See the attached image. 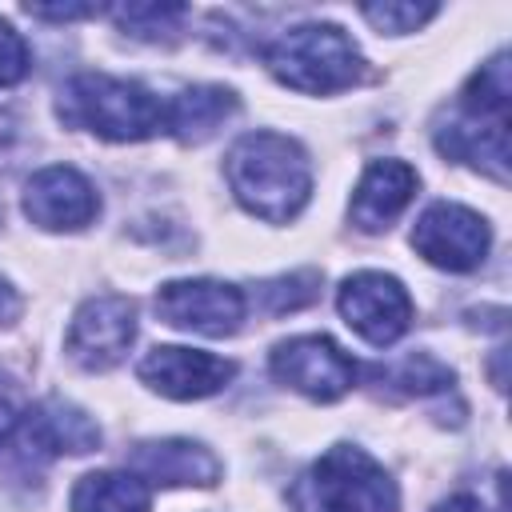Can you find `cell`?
Instances as JSON below:
<instances>
[{
    "label": "cell",
    "mask_w": 512,
    "mask_h": 512,
    "mask_svg": "<svg viewBox=\"0 0 512 512\" xmlns=\"http://www.w3.org/2000/svg\"><path fill=\"white\" fill-rule=\"evenodd\" d=\"M228 188L244 212L288 224L312 196V168L304 148L280 132H248L228 152Z\"/></svg>",
    "instance_id": "1"
},
{
    "label": "cell",
    "mask_w": 512,
    "mask_h": 512,
    "mask_svg": "<svg viewBox=\"0 0 512 512\" xmlns=\"http://www.w3.org/2000/svg\"><path fill=\"white\" fill-rule=\"evenodd\" d=\"M60 120L100 140H148L164 128V104L136 80H120L108 72H80L60 92Z\"/></svg>",
    "instance_id": "2"
},
{
    "label": "cell",
    "mask_w": 512,
    "mask_h": 512,
    "mask_svg": "<svg viewBox=\"0 0 512 512\" xmlns=\"http://www.w3.org/2000/svg\"><path fill=\"white\" fill-rule=\"evenodd\" d=\"M264 64L284 88H296L308 96L352 88L364 72L360 48L336 24H300L280 32L264 48Z\"/></svg>",
    "instance_id": "3"
},
{
    "label": "cell",
    "mask_w": 512,
    "mask_h": 512,
    "mask_svg": "<svg viewBox=\"0 0 512 512\" xmlns=\"http://www.w3.org/2000/svg\"><path fill=\"white\" fill-rule=\"evenodd\" d=\"M308 488L324 512H400V492L392 476L356 444L328 448L312 464Z\"/></svg>",
    "instance_id": "4"
},
{
    "label": "cell",
    "mask_w": 512,
    "mask_h": 512,
    "mask_svg": "<svg viewBox=\"0 0 512 512\" xmlns=\"http://www.w3.org/2000/svg\"><path fill=\"white\" fill-rule=\"evenodd\" d=\"M268 368L284 388L316 404H332L356 384V364L332 336H292L272 348Z\"/></svg>",
    "instance_id": "5"
},
{
    "label": "cell",
    "mask_w": 512,
    "mask_h": 512,
    "mask_svg": "<svg viewBox=\"0 0 512 512\" xmlns=\"http://www.w3.org/2000/svg\"><path fill=\"white\" fill-rule=\"evenodd\" d=\"M488 244H492V232H488V220L464 204H452V200H436L420 212L416 228H412V248L444 268V272H472L484 264L488 256Z\"/></svg>",
    "instance_id": "6"
},
{
    "label": "cell",
    "mask_w": 512,
    "mask_h": 512,
    "mask_svg": "<svg viewBox=\"0 0 512 512\" xmlns=\"http://www.w3.org/2000/svg\"><path fill=\"white\" fill-rule=\"evenodd\" d=\"M336 308H340L344 324L360 340H368L376 348L396 344L412 324V296L388 272H356V276H348L340 284Z\"/></svg>",
    "instance_id": "7"
},
{
    "label": "cell",
    "mask_w": 512,
    "mask_h": 512,
    "mask_svg": "<svg viewBox=\"0 0 512 512\" xmlns=\"http://www.w3.org/2000/svg\"><path fill=\"white\" fill-rule=\"evenodd\" d=\"M136 340V304L128 296H92L76 308L64 348L84 372L116 368Z\"/></svg>",
    "instance_id": "8"
},
{
    "label": "cell",
    "mask_w": 512,
    "mask_h": 512,
    "mask_svg": "<svg viewBox=\"0 0 512 512\" xmlns=\"http://www.w3.org/2000/svg\"><path fill=\"white\" fill-rule=\"evenodd\" d=\"M156 316L180 332L232 336L244 320V292L224 280H172L156 292Z\"/></svg>",
    "instance_id": "9"
},
{
    "label": "cell",
    "mask_w": 512,
    "mask_h": 512,
    "mask_svg": "<svg viewBox=\"0 0 512 512\" xmlns=\"http://www.w3.org/2000/svg\"><path fill=\"white\" fill-rule=\"evenodd\" d=\"M136 372L152 392H160L168 400H204L236 376V364L224 360V356L200 352V348L160 344V348L144 352Z\"/></svg>",
    "instance_id": "10"
},
{
    "label": "cell",
    "mask_w": 512,
    "mask_h": 512,
    "mask_svg": "<svg viewBox=\"0 0 512 512\" xmlns=\"http://www.w3.org/2000/svg\"><path fill=\"white\" fill-rule=\"evenodd\" d=\"M100 212L96 188L68 164L40 168L24 184V216L48 232H76Z\"/></svg>",
    "instance_id": "11"
},
{
    "label": "cell",
    "mask_w": 512,
    "mask_h": 512,
    "mask_svg": "<svg viewBox=\"0 0 512 512\" xmlns=\"http://www.w3.org/2000/svg\"><path fill=\"white\" fill-rule=\"evenodd\" d=\"M12 444L24 448V456H40V460L64 456V452L84 456L100 444V428L84 408L52 396V400H44V404H36L32 412L20 416V428H16Z\"/></svg>",
    "instance_id": "12"
},
{
    "label": "cell",
    "mask_w": 512,
    "mask_h": 512,
    "mask_svg": "<svg viewBox=\"0 0 512 512\" xmlns=\"http://www.w3.org/2000/svg\"><path fill=\"white\" fill-rule=\"evenodd\" d=\"M140 480L160 488H208L220 480V460L196 440H144L128 452Z\"/></svg>",
    "instance_id": "13"
},
{
    "label": "cell",
    "mask_w": 512,
    "mask_h": 512,
    "mask_svg": "<svg viewBox=\"0 0 512 512\" xmlns=\"http://www.w3.org/2000/svg\"><path fill=\"white\" fill-rule=\"evenodd\" d=\"M416 172L404 164V160H372L352 192V224L360 232H384L412 200L416 192Z\"/></svg>",
    "instance_id": "14"
},
{
    "label": "cell",
    "mask_w": 512,
    "mask_h": 512,
    "mask_svg": "<svg viewBox=\"0 0 512 512\" xmlns=\"http://www.w3.org/2000/svg\"><path fill=\"white\" fill-rule=\"evenodd\" d=\"M436 148L448 160H464L492 180H508V124L504 120H480V116H460L448 128L436 132Z\"/></svg>",
    "instance_id": "15"
},
{
    "label": "cell",
    "mask_w": 512,
    "mask_h": 512,
    "mask_svg": "<svg viewBox=\"0 0 512 512\" xmlns=\"http://www.w3.org/2000/svg\"><path fill=\"white\" fill-rule=\"evenodd\" d=\"M232 112H236V96L228 88H220V84H196V88H184L180 96H172L164 104V128L176 140H184V144H200Z\"/></svg>",
    "instance_id": "16"
},
{
    "label": "cell",
    "mask_w": 512,
    "mask_h": 512,
    "mask_svg": "<svg viewBox=\"0 0 512 512\" xmlns=\"http://www.w3.org/2000/svg\"><path fill=\"white\" fill-rule=\"evenodd\" d=\"M72 512H148L152 496L136 472H88L72 488Z\"/></svg>",
    "instance_id": "17"
},
{
    "label": "cell",
    "mask_w": 512,
    "mask_h": 512,
    "mask_svg": "<svg viewBox=\"0 0 512 512\" xmlns=\"http://www.w3.org/2000/svg\"><path fill=\"white\" fill-rule=\"evenodd\" d=\"M508 52H496L464 88V112L480 120H504L508 124Z\"/></svg>",
    "instance_id": "18"
},
{
    "label": "cell",
    "mask_w": 512,
    "mask_h": 512,
    "mask_svg": "<svg viewBox=\"0 0 512 512\" xmlns=\"http://www.w3.org/2000/svg\"><path fill=\"white\" fill-rule=\"evenodd\" d=\"M384 380L396 388V392H404V396H428V392H444V388H452V372L436 360V356H404L396 368H388L384 372Z\"/></svg>",
    "instance_id": "19"
},
{
    "label": "cell",
    "mask_w": 512,
    "mask_h": 512,
    "mask_svg": "<svg viewBox=\"0 0 512 512\" xmlns=\"http://www.w3.org/2000/svg\"><path fill=\"white\" fill-rule=\"evenodd\" d=\"M112 16L124 32L144 36V40H160V36L176 32V24L188 16V8L184 4H128V8H116Z\"/></svg>",
    "instance_id": "20"
},
{
    "label": "cell",
    "mask_w": 512,
    "mask_h": 512,
    "mask_svg": "<svg viewBox=\"0 0 512 512\" xmlns=\"http://www.w3.org/2000/svg\"><path fill=\"white\" fill-rule=\"evenodd\" d=\"M316 296H320V272H312V268L260 284V300H264L268 312H296V308L312 304Z\"/></svg>",
    "instance_id": "21"
},
{
    "label": "cell",
    "mask_w": 512,
    "mask_h": 512,
    "mask_svg": "<svg viewBox=\"0 0 512 512\" xmlns=\"http://www.w3.org/2000/svg\"><path fill=\"white\" fill-rule=\"evenodd\" d=\"M360 16L376 32H416L424 20L436 16V4H364Z\"/></svg>",
    "instance_id": "22"
},
{
    "label": "cell",
    "mask_w": 512,
    "mask_h": 512,
    "mask_svg": "<svg viewBox=\"0 0 512 512\" xmlns=\"http://www.w3.org/2000/svg\"><path fill=\"white\" fill-rule=\"evenodd\" d=\"M28 64H32V56H28L24 36L8 20H0V88L20 84L28 76Z\"/></svg>",
    "instance_id": "23"
},
{
    "label": "cell",
    "mask_w": 512,
    "mask_h": 512,
    "mask_svg": "<svg viewBox=\"0 0 512 512\" xmlns=\"http://www.w3.org/2000/svg\"><path fill=\"white\" fill-rule=\"evenodd\" d=\"M28 16H40V20H84V16H96L100 8H92V4H28L24 8Z\"/></svg>",
    "instance_id": "24"
},
{
    "label": "cell",
    "mask_w": 512,
    "mask_h": 512,
    "mask_svg": "<svg viewBox=\"0 0 512 512\" xmlns=\"http://www.w3.org/2000/svg\"><path fill=\"white\" fill-rule=\"evenodd\" d=\"M16 144H20V120H16L8 108H0V172L12 164Z\"/></svg>",
    "instance_id": "25"
},
{
    "label": "cell",
    "mask_w": 512,
    "mask_h": 512,
    "mask_svg": "<svg viewBox=\"0 0 512 512\" xmlns=\"http://www.w3.org/2000/svg\"><path fill=\"white\" fill-rule=\"evenodd\" d=\"M20 428V412L8 396H0V448H12V436Z\"/></svg>",
    "instance_id": "26"
},
{
    "label": "cell",
    "mask_w": 512,
    "mask_h": 512,
    "mask_svg": "<svg viewBox=\"0 0 512 512\" xmlns=\"http://www.w3.org/2000/svg\"><path fill=\"white\" fill-rule=\"evenodd\" d=\"M20 316V296L8 280H0V324H12Z\"/></svg>",
    "instance_id": "27"
},
{
    "label": "cell",
    "mask_w": 512,
    "mask_h": 512,
    "mask_svg": "<svg viewBox=\"0 0 512 512\" xmlns=\"http://www.w3.org/2000/svg\"><path fill=\"white\" fill-rule=\"evenodd\" d=\"M436 512H488V508H484V500H476V496H468V492H456V496H448Z\"/></svg>",
    "instance_id": "28"
}]
</instances>
